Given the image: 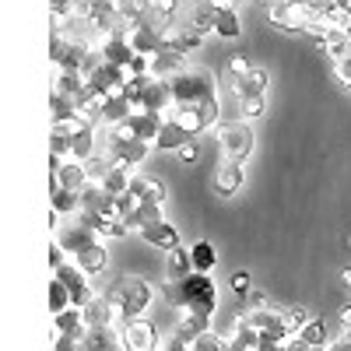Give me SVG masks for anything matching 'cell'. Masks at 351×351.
I'll use <instances>...</instances> for the list:
<instances>
[{
    "instance_id": "obj_10",
    "label": "cell",
    "mask_w": 351,
    "mask_h": 351,
    "mask_svg": "<svg viewBox=\"0 0 351 351\" xmlns=\"http://www.w3.org/2000/svg\"><path fill=\"white\" fill-rule=\"evenodd\" d=\"M211 32L221 39H239L243 36V21L236 8H211Z\"/></svg>"
},
{
    "instance_id": "obj_27",
    "label": "cell",
    "mask_w": 351,
    "mask_h": 351,
    "mask_svg": "<svg viewBox=\"0 0 351 351\" xmlns=\"http://www.w3.org/2000/svg\"><path fill=\"white\" fill-rule=\"evenodd\" d=\"M344 285H348V288H351V267H348V271H344Z\"/></svg>"
},
{
    "instance_id": "obj_21",
    "label": "cell",
    "mask_w": 351,
    "mask_h": 351,
    "mask_svg": "<svg viewBox=\"0 0 351 351\" xmlns=\"http://www.w3.org/2000/svg\"><path fill=\"white\" fill-rule=\"evenodd\" d=\"M334 74L341 77L344 88H351V56H341V60H334Z\"/></svg>"
},
{
    "instance_id": "obj_17",
    "label": "cell",
    "mask_w": 351,
    "mask_h": 351,
    "mask_svg": "<svg viewBox=\"0 0 351 351\" xmlns=\"http://www.w3.org/2000/svg\"><path fill=\"white\" fill-rule=\"evenodd\" d=\"M67 306H71V295H67V288H64L60 281L53 278V281H49V309H53V316H56V313H64Z\"/></svg>"
},
{
    "instance_id": "obj_23",
    "label": "cell",
    "mask_w": 351,
    "mask_h": 351,
    "mask_svg": "<svg viewBox=\"0 0 351 351\" xmlns=\"http://www.w3.org/2000/svg\"><path fill=\"white\" fill-rule=\"evenodd\" d=\"M64 246H60V239H53V246H49V267L56 271V267H60V263H64Z\"/></svg>"
},
{
    "instance_id": "obj_15",
    "label": "cell",
    "mask_w": 351,
    "mask_h": 351,
    "mask_svg": "<svg viewBox=\"0 0 351 351\" xmlns=\"http://www.w3.org/2000/svg\"><path fill=\"white\" fill-rule=\"evenodd\" d=\"M190 271H193V267H190V250L172 246L169 256H165V278H169V281H183Z\"/></svg>"
},
{
    "instance_id": "obj_29",
    "label": "cell",
    "mask_w": 351,
    "mask_h": 351,
    "mask_svg": "<svg viewBox=\"0 0 351 351\" xmlns=\"http://www.w3.org/2000/svg\"><path fill=\"white\" fill-rule=\"evenodd\" d=\"M348 246H351V239H348Z\"/></svg>"
},
{
    "instance_id": "obj_25",
    "label": "cell",
    "mask_w": 351,
    "mask_h": 351,
    "mask_svg": "<svg viewBox=\"0 0 351 351\" xmlns=\"http://www.w3.org/2000/svg\"><path fill=\"white\" fill-rule=\"evenodd\" d=\"M341 324L351 330V302H344V306H341Z\"/></svg>"
},
{
    "instance_id": "obj_20",
    "label": "cell",
    "mask_w": 351,
    "mask_h": 351,
    "mask_svg": "<svg viewBox=\"0 0 351 351\" xmlns=\"http://www.w3.org/2000/svg\"><path fill=\"white\" fill-rule=\"evenodd\" d=\"M228 285H232V291H236V295H250V291H253V281H250L246 271H236V274L228 278Z\"/></svg>"
},
{
    "instance_id": "obj_6",
    "label": "cell",
    "mask_w": 351,
    "mask_h": 351,
    "mask_svg": "<svg viewBox=\"0 0 351 351\" xmlns=\"http://www.w3.org/2000/svg\"><path fill=\"white\" fill-rule=\"evenodd\" d=\"M120 344L123 351H155L158 348V330L148 324V319H127L120 327Z\"/></svg>"
},
{
    "instance_id": "obj_1",
    "label": "cell",
    "mask_w": 351,
    "mask_h": 351,
    "mask_svg": "<svg viewBox=\"0 0 351 351\" xmlns=\"http://www.w3.org/2000/svg\"><path fill=\"white\" fill-rule=\"evenodd\" d=\"M165 299L176 309H186V313H200V316H215L218 309V288L211 281V274H197L190 271L183 281H165Z\"/></svg>"
},
{
    "instance_id": "obj_16",
    "label": "cell",
    "mask_w": 351,
    "mask_h": 351,
    "mask_svg": "<svg viewBox=\"0 0 351 351\" xmlns=\"http://www.w3.org/2000/svg\"><path fill=\"white\" fill-rule=\"evenodd\" d=\"M239 120H260L263 112H267V95H256V99H243L239 102Z\"/></svg>"
},
{
    "instance_id": "obj_18",
    "label": "cell",
    "mask_w": 351,
    "mask_h": 351,
    "mask_svg": "<svg viewBox=\"0 0 351 351\" xmlns=\"http://www.w3.org/2000/svg\"><path fill=\"white\" fill-rule=\"evenodd\" d=\"M221 344H225V341H221L218 334H211V330H208V334L193 337V341L186 344V351H221Z\"/></svg>"
},
{
    "instance_id": "obj_14",
    "label": "cell",
    "mask_w": 351,
    "mask_h": 351,
    "mask_svg": "<svg viewBox=\"0 0 351 351\" xmlns=\"http://www.w3.org/2000/svg\"><path fill=\"white\" fill-rule=\"evenodd\" d=\"M291 337H299L302 348H327V327H324V319H316V316H309L299 327V334H291Z\"/></svg>"
},
{
    "instance_id": "obj_13",
    "label": "cell",
    "mask_w": 351,
    "mask_h": 351,
    "mask_svg": "<svg viewBox=\"0 0 351 351\" xmlns=\"http://www.w3.org/2000/svg\"><path fill=\"white\" fill-rule=\"evenodd\" d=\"M190 267H193L197 274H211V271L218 267V250H215L208 239H197V243L190 246Z\"/></svg>"
},
{
    "instance_id": "obj_3",
    "label": "cell",
    "mask_w": 351,
    "mask_h": 351,
    "mask_svg": "<svg viewBox=\"0 0 351 351\" xmlns=\"http://www.w3.org/2000/svg\"><path fill=\"white\" fill-rule=\"evenodd\" d=\"M169 92H172L176 106H208V102H218L211 77L200 74V71H186V67L169 77Z\"/></svg>"
},
{
    "instance_id": "obj_19",
    "label": "cell",
    "mask_w": 351,
    "mask_h": 351,
    "mask_svg": "<svg viewBox=\"0 0 351 351\" xmlns=\"http://www.w3.org/2000/svg\"><path fill=\"white\" fill-rule=\"evenodd\" d=\"M250 67H253V64L246 60L243 53H232V56H228V67H225V71H228V81H236V77H243V74H246Z\"/></svg>"
},
{
    "instance_id": "obj_28",
    "label": "cell",
    "mask_w": 351,
    "mask_h": 351,
    "mask_svg": "<svg viewBox=\"0 0 351 351\" xmlns=\"http://www.w3.org/2000/svg\"><path fill=\"white\" fill-rule=\"evenodd\" d=\"M260 4H274V0H260Z\"/></svg>"
},
{
    "instance_id": "obj_8",
    "label": "cell",
    "mask_w": 351,
    "mask_h": 351,
    "mask_svg": "<svg viewBox=\"0 0 351 351\" xmlns=\"http://www.w3.org/2000/svg\"><path fill=\"white\" fill-rule=\"evenodd\" d=\"M74 263H77V267H81L88 278L102 274V271L109 267V250H106V243H102V239L88 243L84 250H77V253H74Z\"/></svg>"
},
{
    "instance_id": "obj_5",
    "label": "cell",
    "mask_w": 351,
    "mask_h": 351,
    "mask_svg": "<svg viewBox=\"0 0 351 351\" xmlns=\"http://www.w3.org/2000/svg\"><path fill=\"white\" fill-rule=\"evenodd\" d=\"M53 278H56V281H60V285L67 288V295H71V306H77V309H81V306H84L88 299L95 295V288L88 285V274H84V271L77 267V263H60V267L53 271Z\"/></svg>"
},
{
    "instance_id": "obj_11",
    "label": "cell",
    "mask_w": 351,
    "mask_h": 351,
    "mask_svg": "<svg viewBox=\"0 0 351 351\" xmlns=\"http://www.w3.org/2000/svg\"><path fill=\"white\" fill-rule=\"evenodd\" d=\"M243 165L239 162H221L218 165V172H215V190L218 193H225V197H232V193H239L243 190Z\"/></svg>"
},
{
    "instance_id": "obj_9",
    "label": "cell",
    "mask_w": 351,
    "mask_h": 351,
    "mask_svg": "<svg viewBox=\"0 0 351 351\" xmlns=\"http://www.w3.org/2000/svg\"><path fill=\"white\" fill-rule=\"evenodd\" d=\"M141 239L148 243V246H155V250H165L169 253L172 246H180V232H176V225H169L165 218H158V221L141 228Z\"/></svg>"
},
{
    "instance_id": "obj_26",
    "label": "cell",
    "mask_w": 351,
    "mask_h": 351,
    "mask_svg": "<svg viewBox=\"0 0 351 351\" xmlns=\"http://www.w3.org/2000/svg\"><path fill=\"white\" fill-rule=\"evenodd\" d=\"M239 0H211V8H236Z\"/></svg>"
},
{
    "instance_id": "obj_2",
    "label": "cell",
    "mask_w": 351,
    "mask_h": 351,
    "mask_svg": "<svg viewBox=\"0 0 351 351\" xmlns=\"http://www.w3.org/2000/svg\"><path fill=\"white\" fill-rule=\"evenodd\" d=\"M152 285L144 281V278H120L116 281V288L109 291V299L116 306V313H120V327L127 324V319H137L144 316V309L152 306Z\"/></svg>"
},
{
    "instance_id": "obj_22",
    "label": "cell",
    "mask_w": 351,
    "mask_h": 351,
    "mask_svg": "<svg viewBox=\"0 0 351 351\" xmlns=\"http://www.w3.org/2000/svg\"><path fill=\"white\" fill-rule=\"evenodd\" d=\"M197 155H200V148H197L193 137L183 144V148H176V158H180V162H197Z\"/></svg>"
},
{
    "instance_id": "obj_24",
    "label": "cell",
    "mask_w": 351,
    "mask_h": 351,
    "mask_svg": "<svg viewBox=\"0 0 351 351\" xmlns=\"http://www.w3.org/2000/svg\"><path fill=\"white\" fill-rule=\"evenodd\" d=\"M327 351H351V337H341V341H330Z\"/></svg>"
},
{
    "instance_id": "obj_4",
    "label": "cell",
    "mask_w": 351,
    "mask_h": 351,
    "mask_svg": "<svg viewBox=\"0 0 351 351\" xmlns=\"http://www.w3.org/2000/svg\"><path fill=\"white\" fill-rule=\"evenodd\" d=\"M218 141H221L225 162H239V165L253 155V144H256L250 120H228V123H221L218 127Z\"/></svg>"
},
{
    "instance_id": "obj_12",
    "label": "cell",
    "mask_w": 351,
    "mask_h": 351,
    "mask_svg": "<svg viewBox=\"0 0 351 351\" xmlns=\"http://www.w3.org/2000/svg\"><path fill=\"white\" fill-rule=\"evenodd\" d=\"M186 141H190V134L176 120H162L158 123V134H155V148L158 152H176V148H183Z\"/></svg>"
},
{
    "instance_id": "obj_7",
    "label": "cell",
    "mask_w": 351,
    "mask_h": 351,
    "mask_svg": "<svg viewBox=\"0 0 351 351\" xmlns=\"http://www.w3.org/2000/svg\"><path fill=\"white\" fill-rule=\"evenodd\" d=\"M232 88H236V99L243 102V99H256V95H267V88H271V74L263 71V67H250L243 77H236L232 81Z\"/></svg>"
}]
</instances>
